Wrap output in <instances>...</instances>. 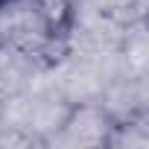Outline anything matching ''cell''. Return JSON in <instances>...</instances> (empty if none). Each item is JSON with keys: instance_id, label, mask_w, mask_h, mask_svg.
Returning a JSON list of instances; mask_svg holds the SVG:
<instances>
[{"instance_id": "6da1fadb", "label": "cell", "mask_w": 149, "mask_h": 149, "mask_svg": "<svg viewBox=\"0 0 149 149\" xmlns=\"http://www.w3.org/2000/svg\"><path fill=\"white\" fill-rule=\"evenodd\" d=\"M12 3H18V0H0V9H6V6H12Z\"/></svg>"}]
</instances>
